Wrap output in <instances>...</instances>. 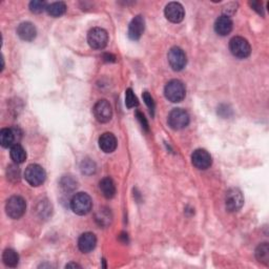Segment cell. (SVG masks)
I'll list each match as a JSON object with an SVG mask.
<instances>
[{"label": "cell", "mask_w": 269, "mask_h": 269, "mask_svg": "<svg viewBox=\"0 0 269 269\" xmlns=\"http://www.w3.org/2000/svg\"><path fill=\"white\" fill-rule=\"evenodd\" d=\"M71 208L78 216H85L91 213L93 208L92 198L86 192H78L73 195L71 200Z\"/></svg>", "instance_id": "1"}, {"label": "cell", "mask_w": 269, "mask_h": 269, "mask_svg": "<svg viewBox=\"0 0 269 269\" xmlns=\"http://www.w3.org/2000/svg\"><path fill=\"white\" fill-rule=\"evenodd\" d=\"M164 95L166 99L173 103H179L184 100L186 95V88L180 80H170L165 85Z\"/></svg>", "instance_id": "2"}, {"label": "cell", "mask_w": 269, "mask_h": 269, "mask_svg": "<svg viewBox=\"0 0 269 269\" xmlns=\"http://www.w3.org/2000/svg\"><path fill=\"white\" fill-rule=\"evenodd\" d=\"M27 210V203L20 195H13L6 201L5 211L6 215L11 219L17 220L20 219Z\"/></svg>", "instance_id": "3"}, {"label": "cell", "mask_w": 269, "mask_h": 269, "mask_svg": "<svg viewBox=\"0 0 269 269\" xmlns=\"http://www.w3.org/2000/svg\"><path fill=\"white\" fill-rule=\"evenodd\" d=\"M24 178L31 186L38 187L44 183L46 174L42 166L38 164H30L24 172Z\"/></svg>", "instance_id": "4"}, {"label": "cell", "mask_w": 269, "mask_h": 269, "mask_svg": "<svg viewBox=\"0 0 269 269\" xmlns=\"http://www.w3.org/2000/svg\"><path fill=\"white\" fill-rule=\"evenodd\" d=\"M87 42L94 50H103L108 45L109 34L101 28H94L88 32Z\"/></svg>", "instance_id": "5"}, {"label": "cell", "mask_w": 269, "mask_h": 269, "mask_svg": "<svg viewBox=\"0 0 269 269\" xmlns=\"http://www.w3.org/2000/svg\"><path fill=\"white\" fill-rule=\"evenodd\" d=\"M190 115L185 110L175 109L168 115V125L174 130H180L190 124Z\"/></svg>", "instance_id": "6"}, {"label": "cell", "mask_w": 269, "mask_h": 269, "mask_svg": "<svg viewBox=\"0 0 269 269\" xmlns=\"http://www.w3.org/2000/svg\"><path fill=\"white\" fill-rule=\"evenodd\" d=\"M230 50L231 54L239 59H245L251 53L249 42L245 38L237 36L233 37L230 42Z\"/></svg>", "instance_id": "7"}, {"label": "cell", "mask_w": 269, "mask_h": 269, "mask_svg": "<svg viewBox=\"0 0 269 269\" xmlns=\"http://www.w3.org/2000/svg\"><path fill=\"white\" fill-rule=\"evenodd\" d=\"M244 204V195L239 189H231L226 192L225 197V205L226 209L231 213L239 211Z\"/></svg>", "instance_id": "8"}, {"label": "cell", "mask_w": 269, "mask_h": 269, "mask_svg": "<svg viewBox=\"0 0 269 269\" xmlns=\"http://www.w3.org/2000/svg\"><path fill=\"white\" fill-rule=\"evenodd\" d=\"M167 59L170 68L176 72L182 71L187 63L186 55L184 51L178 46H174L170 48L167 54Z\"/></svg>", "instance_id": "9"}, {"label": "cell", "mask_w": 269, "mask_h": 269, "mask_svg": "<svg viewBox=\"0 0 269 269\" xmlns=\"http://www.w3.org/2000/svg\"><path fill=\"white\" fill-rule=\"evenodd\" d=\"M93 113L95 118L101 122V123H107L113 117V110L111 104L105 99L96 102V104L94 105Z\"/></svg>", "instance_id": "10"}, {"label": "cell", "mask_w": 269, "mask_h": 269, "mask_svg": "<svg viewBox=\"0 0 269 269\" xmlns=\"http://www.w3.org/2000/svg\"><path fill=\"white\" fill-rule=\"evenodd\" d=\"M192 165L200 170H205L210 167L213 159H211L210 154L205 150H195L192 154Z\"/></svg>", "instance_id": "11"}, {"label": "cell", "mask_w": 269, "mask_h": 269, "mask_svg": "<svg viewBox=\"0 0 269 269\" xmlns=\"http://www.w3.org/2000/svg\"><path fill=\"white\" fill-rule=\"evenodd\" d=\"M164 14L166 19L173 23H180L185 17V11L179 2H169L165 6Z\"/></svg>", "instance_id": "12"}, {"label": "cell", "mask_w": 269, "mask_h": 269, "mask_svg": "<svg viewBox=\"0 0 269 269\" xmlns=\"http://www.w3.org/2000/svg\"><path fill=\"white\" fill-rule=\"evenodd\" d=\"M20 137L18 128H2L0 132V144L4 149L12 148L14 144L18 143Z\"/></svg>", "instance_id": "13"}, {"label": "cell", "mask_w": 269, "mask_h": 269, "mask_svg": "<svg viewBox=\"0 0 269 269\" xmlns=\"http://www.w3.org/2000/svg\"><path fill=\"white\" fill-rule=\"evenodd\" d=\"M145 29V20L142 17L141 15H138L136 17L133 18V20L130 21L129 27H128V37L130 40H134V41H137L139 40L143 34Z\"/></svg>", "instance_id": "14"}, {"label": "cell", "mask_w": 269, "mask_h": 269, "mask_svg": "<svg viewBox=\"0 0 269 269\" xmlns=\"http://www.w3.org/2000/svg\"><path fill=\"white\" fill-rule=\"evenodd\" d=\"M97 245V238L93 232H85L80 235L78 240V247L81 252L88 254L95 249Z\"/></svg>", "instance_id": "15"}, {"label": "cell", "mask_w": 269, "mask_h": 269, "mask_svg": "<svg viewBox=\"0 0 269 269\" xmlns=\"http://www.w3.org/2000/svg\"><path fill=\"white\" fill-rule=\"evenodd\" d=\"M17 35L24 41H33L37 36V30L31 22H22L17 28Z\"/></svg>", "instance_id": "16"}, {"label": "cell", "mask_w": 269, "mask_h": 269, "mask_svg": "<svg viewBox=\"0 0 269 269\" xmlns=\"http://www.w3.org/2000/svg\"><path fill=\"white\" fill-rule=\"evenodd\" d=\"M99 148L102 152L111 154L117 149V139L112 133H104L99 138Z\"/></svg>", "instance_id": "17"}, {"label": "cell", "mask_w": 269, "mask_h": 269, "mask_svg": "<svg viewBox=\"0 0 269 269\" xmlns=\"http://www.w3.org/2000/svg\"><path fill=\"white\" fill-rule=\"evenodd\" d=\"M232 20L228 16H220L215 22V31L220 36H227L232 31Z\"/></svg>", "instance_id": "18"}, {"label": "cell", "mask_w": 269, "mask_h": 269, "mask_svg": "<svg viewBox=\"0 0 269 269\" xmlns=\"http://www.w3.org/2000/svg\"><path fill=\"white\" fill-rule=\"evenodd\" d=\"M99 187H100V191L103 194V197H105L107 199H112V198L115 197L116 185H115V183H114L112 178H110V177L103 178L99 183Z\"/></svg>", "instance_id": "19"}, {"label": "cell", "mask_w": 269, "mask_h": 269, "mask_svg": "<svg viewBox=\"0 0 269 269\" xmlns=\"http://www.w3.org/2000/svg\"><path fill=\"white\" fill-rule=\"evenodd\" d=\"M95 218H96V222L98 225L101 226V227H108L112 223L113 215L109 208L102 207L98 210V213L96 214Z\"/></svg>", "instance_id": "20"}, {"label": "cell", "mask_w": 269, "mask_h": 269, "mask_svg": "<svg viewBox=\"0 0 269 269\" xmlns=\"http://www.w3.org/2000/svg\"><path fill=\"white\" fill-rule=\"evenodd\" d=\"M2 261L6 267L15 268V267H17V265L19 263V256L14 249L7 248L3 251Z\"/></svg>", "instance_id": "21"}, {"label": "cell", "mask_w": 269, "mask_h": 269, "mask_svg": "<svg viewBox=\"0 0 269 269\" xmlns=\"http://www.w3.org/2000/svg\"><path fill=\"white\" fill-rule=\"evenodd\" d=\"M10 154H11L12 160L14 161V163H16V164H21V163H23L27 159V153L19 143L14 144L12 146Z\"/></svg>", "instance_id": "22"}, {"label": "cell", "mask_w": 269, "mask_h": 269, "mask_svg": "<svg viewBox=\"0 0 269 269\" xmlns=\"http://www.w3.org/2000/svg\"><path fill=\"white\" fill-rule=\"evenodd\" d=\"M47 14L52 17H60L65 12H67V4L62 1H57L48 4L46 7Z\"/></svg>", "instance_id": "23"}, {"label": "cell", "mask_w": 269, "mask_h": 269, "mask_svg": "<svg viewBox=\"0 0 269 269\" xmlns=\"http://www.w3.org/2000/svg\"><path fill=\"white\" fill-rule=\"evenodd\" d=\"M256 258L259 262L264 265H269V245L268 243H262L256 249Z\"/></svg>", "instance_id": "24"}, {"label": "cell", "mask_w": 269, "mask_h": 269, "mask_svg": "<svg viewBox=\"0 0 269 269\" xmlns=\"http://www.w3.org/2000/svg\"><path fill=\"white\" fill-rule=\"evenodd\" d=\"M60 187L65 192H74L77 189V180L71 175L63 176L60 180Z\"/></svg>", "instance_id": "25"}, {"label": "cell", "mask_w": 269, "mask_h": 269, "mask_svg": "<svg viewBox=\"0 0 269 269\" xmlns=\"http://www.w3.org/2000/svg\"><path fill=\"white\" fill-rule=\"evenodd\" d=\"M81 172H82V174L84 175H93L95 174L96 172V164H95V162L91 159H84L82 161V163H81Z\"/></svg>", "instance_id": "26"}, {"label": "cell", "mask_w": 269, "mask_h": 269, "mask_svg": "<svg viewBox=\"0 0 269 269\" xmlns=\"http://www.w3.org/2000/svg\"><path fill=\"white\" fill-rule=\"evenodd\" d=\"M6 176H7V179H9V180L11 182H19L20 180V169L17 165H10L9 167H7L6 169Z\"/></svg>", "instance_id": "27"}, {"label": "cell", "mask_w": 269, "mask_h": 269, "mask_svg": "<svg viewBox=\"0 0 269 269\" xmlns=\"http://www.w3.org/2000/svg\"><path fill=\"white\" fill-rule=\"evenodd\" d=\"M125 104L127 109H133L135 107L139 105V101H138V98L134 94L132 88H127L125 92Z\"/></svg>", "instance_id": "28"}, {"label": "cell", "mask_w": 269, "mask_h": 269, "mask_svg": "<svg viewBox=\"0 0 269 269\" xmlns=\"http://www.w3.org/2000/svg\"><path fill=\"white\" fill-rule=\"evenodd\" d=\"M47 4L45 1H41V0H33L30 2V10L32 13L40 14L42 13L44 10L46 11Z\"/></svg>", "instance_id": "29"}, {"label": "cell", "mask_w": 269, "mask_h": 269, "mask_svg": "<svg viewBox=\"0 0 269 269\" xmlns=\"http://www.w3.org/2000/svg\"><path fill=\"white\" fill-rule=\"evenodd\" d=\"M143 100H144L145 104L148 105L149 110L151 111V114L154 116V108H156V105H154V101L153 97L151 96V94L149 92H144L143 93Z\"/></svg>", "instance_id": "30"}, {"label": "cell", "mask_w": 269, "mask_h": 269, "mask_svg": "<svg viewBox=\"0 0 269 269\" xmlns=\"http://www.w3.org/2000/svg\"><path fill=\"white\" fill-rule=\"evenodd\" d=\"M136 117H137L138 121L140 122V124H141L142 128H144V129L146 130V132H149V130H150L149 122H148V120L145 119V117H144L143 114H142L141 112H139V111H137V112H136Z\"/></svg>", "instance_id": "31"}, {"label": "cell", "mask_w": 269, "mask_h": 269, "mask_svg": "<svg viewBox=\"0 0 269 269\" xmlns=\"http://www.w3.org/2000/svg\"><path fill=\"white\" fill-rule=\"evenodd\" d=\"M250 5L252 6V9L256 10L260 15H264V10H263L262 2L254 1V2H250Z\"/></svg>", "instance_id": "32"}, {"label": "cell", "mask_w": 269, "mask_h": 269, "mask_svg": "<svg viewBox=\"0 0 269 269\" xmlns=\"http://www.w3.org/2000/svg\"><path fill=\"white\" fill-rule=\"evenodd\" d=\"M103 60H104L105 62H115V61H116V57L114 56L113 54L107 53V54H104V55H103Z\"/></svg>", "instance_id": "33"}, {"label": "cell", "mask_w": 269, "mask_h": 269, "mask_svg": "<svg viewBox=\"0 0 269 269\" xmlns=\"http://www.w3.org/2000/svg\"><path fill=\"white\" fill-rule=\"evenodd\" d=\"M65 267H67V268H71V267H74V268L78 267V268H80L81 266H80V265H78V264H76V263H70V264H68V265L65 266Z\"/></svg>", "instance_id": "34"}]
</instances>
